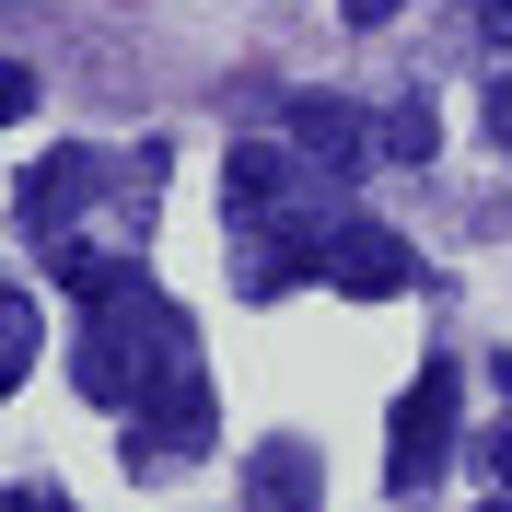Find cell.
Here are the masks:
<instances>
[{
	"label": "cell",
	"mask_w": 512,
	"mask_h": 512,
	"mask_svg": "<svg viewBox=\"0 0 512 512\" xmlns=\"http://www.w3.org/2000/svg\"><path fill=\"white\" fill-rule=\"evenodd\" d=\"M175 350H198L187 315H175V303H163V291L128 268V280L94 303V326H82V361H70V373H82V396H94V408L128 419V408L163 384V361H175Z\"/></svg>",
	"instance_id": "6da1fadb"
},
{
	"label": "cell",
	"mask_w": 512,
	"mask_h": 512,
	"mask_svg": "<svg viewBox=\"0 0 512 512\" xmlns=\"http://www.w3.org/2000/svg\"><path fill=\"white\" fill-rule=\"evenodd\" d=\"M454 408H466V373H454V361H431V373L396 396V431H384V478L396 489H431L454 466Z\"/></svg>",
	"instance_id": "7a4b0ae2"
},
{
	"label": "cell",
	"mask_w": 512,
	"mask_h": 512,
	"mask_svg": "<svg viewBox=\"0 0 512 512\" xmlns=\"http://www.w3.org/2000/svg\"><path fill=\"white\" fill-rule=\"evenodd\" d=\"M210 443V373H198V350L163 361V384L128 408V466H175V454Z\"/></svg>",
	"instance_id": "3957f363"
},
{
	"label": "cell",
	"mask_w": 512,
	"mask_h": 512,
	"mask_svg": "<svg viewBox=\"0 0 512 512\" xmlns=\"http://www.w3.org/2000/svg\"><path fill=\"white\" fill-rule=\"evenodd\" d=\"M326 280L350 303H396V291H419V256H408V233H384V222H338L326 233Z\"/></svg>",
	"instance_id": "277c9868"
},
{
	"label": "cell",
	"mask_w": 512,
	"mask_h": 512,
	"mask_svg": "<svg viewBox=\"0 0 512 512\" xmlns=\"http://www.w3.org/2000/svg\"><path fill=\"white\" fill-rule=\"evenodd\" d=\"M105 175H117L105 152H47V163L24 175V233H35V245H59V233L105 198Z\"/></svg>",
	"instance_id": "5b68a950"
},
{
	"label": "cell",
	"mask_w": 512,
	"mask_h": 512,
	"mask_svg": "<svg viewBox=\"0 0 512 512\" xmlns=\"http://www.w3.org/2000/svg\"><path fill=\"white\" fill-rule=\"evenodd\" d=\"M280 128H291V152H303V163H326V175L373 152V117H350L338 94H291V105H280Z\"/></svg>",
	"instance_id": "8992f818"
},
{
	"label": "cell",
	"mask_w": 512,
	"mask_h": 512,
	"mask_svg": "<svg viewBox=\"0 0 512 512\" xmlns=\"http://www.w3.org/2000/svg\"><path fill=\"white\" fill-rule=\"evenodd\" d=\"M245 501H315V454H303V443H268L245 466Z\"/></svg>",
	"instance_id": "52a82bcc"
},
{
	"label": "cell",
	"mask_w": 512,
	"mask_h": 512,
	"mask_svg": "<svg viewBox=\"0 0 512 512\" xmlns=\"http://www.w3.org/2000/svg\"><path fill=\"white\" fill-rule=\"evenodd\" d=\"M431 140H443V117H431L419 94H396V105L373 117V152H396V163H431Z\"/></svg>",
	"instance_id": "ba28073f"
},
{
	"label": "cell",
	"mask_w": 512,
	"mask_h": 512,
	"mask_svg": "<svg viewBox=\"0 0 512 512\" xmlns=\"http://www.w3.org/2000/svg\"><path fill=\"white\" fill-rule=\"evenodd\" d=\"M24 361H35V303L12 291V303H0V384L24 373Z\"/></svg>",
	"instance_id": "9c48e42d"
},
{
	"label": "cell",
	"mask_w": 512,
	"mask_h": 512,
	"mask_svg": "<svg viewBox=\"0 0 512 512\" xmlns=\"http://www.w3.org/2000/svg\"><path fill=\"white\" fill-rule=\"evenodd\" d=\"M478 35H489V47L512 59V0H478Z\"/></svg>",
	"instance_id": "30bf717a"
},
{
	"label": "cell",
	"mask_w": 512,
	"mask_h": 512,
	"mask_svg": "<svg viewBox=\"0 0 512 512\" xmlns=\"http://www.w3.org/2000/svg\"><path fill=\"white\" fill-rule=\"evenodd\" d=\"M384 12H408V0H350V24H384Z\"/></svg>",
	"instance_id": "8fae6325"
},
{
	"label": "cell",
	"mask_w": 512,
	"mask_h": 512,
	"mask_svg": "<svg viewBox=\"0 0 512 512\" xmlns=\"http://www.w3.org/2000/svg\"><path fill=\"white\" fill-rule=\"evenodd\" d=\"M489 478H501V489H512V431H501V443H489Z\"/></svg>",
	"instance_id": "7c38bea8"
}]
</instances>
